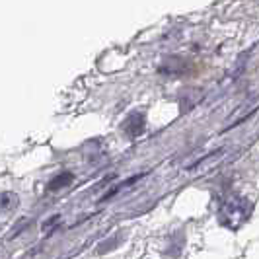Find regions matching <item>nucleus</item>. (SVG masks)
<instances>
[{
    "label": "nucleus",
    "mask_w": 259,
    "mask_h": 259,
    "mask_svg": "<svg viewBox=\"0 0 259 259\" xmlns=\"http://www.w3.org/2000/svg\"><path fill=\"white\" fill-rule=\"evenodd\" d=\"M249 212H251V203H249V201L242 199V197H230V199L222 205L221 221L224 226L236 230V228H240V226L247 221Z\"/></svg>",
    "instance_id": "nucleus-1"
}]
</instances>
